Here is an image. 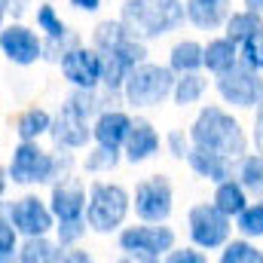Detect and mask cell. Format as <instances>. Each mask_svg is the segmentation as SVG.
I'll return each mask as SVG.
<instances>
[{"mask_svg":"<svg viewBox=\"0 0 263 263\" xmlns=\"http://www.w3.org/2000/svg\"><path fill=\"white\" fill-rule=\"evenodd\" d=\"M190 138L196 147L214 150L227 159H242L245 147H248V138L239 126V120H233V114H227L223 107H214V104L199 110V117L190 126Z\"/></svg>","mask_w":263,"mask_h":263,"instance_id":"obj_1","label":"cell"},{"mask_svg":"<svg viewBox=\"0 0 263 263\" xmlns=\"http://www.w3.org/2000/svg\"><path fill=\"white\" fill-rule=\"evenodd\" d=\"M187 18V3L181 0H126L123 22L141 40H156L172 34Z\"/></svg>","mask_w":263,"mask_h":263,"instance_id":"obj_2","label":"cell"},{"mask_svg":"<svg viewBox=\"0 0 263 263\" xmlns=\"http://www.w3.org/2000/svg\"><path fill=\"white\" fill-rule=\"evenodd\" d=\"M67 165H70V156H52V153L40 150L37 141H22L12 150L6 172L15 184H49L59 175H65Z\"/></svg>","mask_w":263,"mask_h":263,"instance_id":"obj_3","label":"cell"},{"mask_svg":"<svg viewBox=\"0 0 263 263\" xmlns=\"http://www.w3.org/2000/svg\"><path fill=\"white\" fill-rule=\"evenodd\" d=\"M129 208H132V196L126 187L107 184V181H95L89 187V205H86L89 230H95V233L120 230L126 214H129Z\"/></svg>","mask_w":263,"mask_h":263,"instance_id":"obj_4","label":"cell"},{"mask_svg":"<svg viewBox=\"0 0 263 263\" xmlns=\"http://www.w3.org/2000/svg\"><path fill=\"white\" fill-rule=\"evenodd\" d=\"M175 70L165 65H150L141 62L129 73L126 86H123V98L132 107H156L162 104L172 92H175Z\"/></svg>","mask_w":263,"mask_h":263,"instance_id":"obj_5","label":"cell"},{"mask_svg":"<svg viewBox=\"0 0 263 263\" xmlns=\"http://www.w3.org/2000/svg\"><path fill=\"white\" fill-rule=\"evenodd\" d=\"M120 248L135 260H159L175 248V233L168 227L141 220L138 227H126L120 233Z\"/></svg>","mask_w":263,"mask_h":263,"instance_id":"obj_6","label":"cell"},{"mask_svg":"<svg viewBox=\"0 0 263 263\" xmlns=\"http://www.w3.org/2000/svg\"><path fill=\"white\" fill-rule=\"evenodd\" d=\"M230 214H223L214 202H202L193 205L187 214V227H190V239L196 242V248L214 251L223 248L230 242Z\"/></svg>","mask_w":263,"mask_h":263,"instance_id":"obj_7","label":"cell"},{"mask_svg":"<svg viewBox=\"0 0 263 263\" xmlns=\"http://www.w3.org/2000/svg\"><path fill=\"white\" fill-rule=\"evenodd\" d=\"M217 92L227 104L233 107H257V101L263 98V80L260 70H254L251 65H236L233 70L217 77Z\"/></svg>","mask_w":263,"mask_h":263,"instance_id":"obj_8","label":"cell"},{"mask_svg":"<svg viewBox=\"0 0 263 263\" xmlns=\"http://www.w3.org/2000/svg\"><path fill=\"white\" fill-rule=\"evenodd\" d=\"M59 62H62L65 80H70L73 89H98L104 83V52L101 49H83L77 43Z\"/></svg>","mask_w":263,"mask_h":263,"instance_id":"obj_9","label":"cell"},{"mask_svg":"<svg viewBox=\"0 0 263 263\" xmlns=\"http://www.w3.org/2000/svg\"><path fill=\"white\" fill-rule=\"evenodd\" d=\"M172 184L165 175H153V178H144L138 187H135V214L141 220H150V223H162L168 220L172 214Z\"/></svg>","mask_w":263,"mask_h":263,"instance_id":"obj_10","label":"cell"},{"mask_svg":"<svg viewBox=\"0 0 263 263\" xmlns=\"http://www.w3.org/2000/svg\"><path fill=\"white\" fill-rule=\"evenodd\" d=\"M144 59H147V46H144L141 37H129L123 46L104 52V83H101V86H104L107 92H123L129 73L141 65Z\"/></svg>","mask_w":263,"mask_h":263,"instance_id":"obj_11","label":"cell"},{"mask_svg":"<svg viewBox=\"0 0 263 263\" xmlns=\"http://www.w3.org/2000/svg\"><path fill=\"white\" fill-rule=\"evenodd\" d=\"M3 214L15 223V230L22 236H49V230L55 223L52 205H46L43 199H37V196L15 199L12 205L3 208Z\"/></svg>","mask_w":263,"mask_h":263,"instance_id":"obj_12","label":"cell"},{"mask_svg":"<svg viewBox=\"0 0 263 263\" xmlns=\"http://www.w3.org/2000/svg\"><path fill=\"white\" fill-rule=\"evenodd\" d=\"M0 49H3V55L12 65H22V67H28V65H34L37 59H43V40L31 28H25L18 22L6 25L0 31Z\"/></svg>","mask_w":263,"mask_h":263,"instance_id":"obj_13","label":"cell"},{"mask_svg":"<svg viewBox=\"0 0 263 263\" xmlns=\"http://www.w3.org/2000/svg\"><path fill=\"white\" fill-rule=\"evenodd\" d=\"M52 141H55V147H65V150H80V147H86L89 144V138H92V126H89V117H83V114H77L70 104H62V110L52 117Z\"/></svg>","mask_w":263,"mask_h":263,"instance_id":"obj_14","label":"cell"},{"mask_svg":"<svg viewBox=\"0 0 263 263\" xmlns=\"http://www.w3.org/2000/svg\"><path fill=\"white\" fill-rule=\"evenodd\" d=\"M49 205H52V214H55L59 223H65V220H86L89 196H86V190H83V184H80L77 178H67L65 175L62 184L52 187Z\"/></svg>","mask_w":263,"mask_h":263,"instance_id":"obj_15","label":"cell"},{"mask_svg":"<svg viewBox=\"0 0 263 263\" xmlns=\"http://www.w3.org/2000/svg\"><path fill=\"white\" fill-rule=\"evenodd\" d=\"M132 123H135V120H132L126 110L104 107V110L95 117V123H92V138H95V144L123 150V144H126V138H129Z\"/></svg>","mask_w":263,"mask_h":263,"instance_id":"obj_16","label":"cell"},{"mask_svg":"<svg viewBox=\"0 0 263 263\" xmlns=\"http://www.w3.org/2000/svg\"><path fill=\"white\" fill-rule=\"evenodd\" d=\"M159 144L162 141H159V132L153 129V123L135 120L129 129V138L123 144V153H126L129 162H147V159H153L159 153Z\"/></svg>","mask_w":263,"mask_h":263,"instance_id":"obj_17","label":"cell"},{"mask_svg":"<svg viewBox=\"0 0 263 263\" xmlns=\"http://www.w3.org/2000/svg\"><path fill=\"white\" fill-rule=\"evenodd\" d=\"M187 162H190V168L196 172L199 178H205V181H211V184H220V181L233 178L227 156H220V153H214V150H205V147H196V144H193V150L187 153Z\"/></svg>","mask_w":263,"mask_h":263,"instance_id":"obj_18","label":"cell"},{"mask_svg":"<svg viewBox=\"0 0 263 263\" xmlns=\"http://www.w3.org/2000/svg\"><path fill=\"white\" fill-rule=\"evenodd\" d=\"M230 18V0H187V22L202 31H214L227 25Z\"/></svg>","mask_w":263,"mask_h":263,"instance_id":"obj_19","label":"cell"},{"mask_svg":"<svg viewBox=\"0 0 263 263\" xmlns=\"http://www.w3.org/2000/svg\"><path fill=\"white\" fill-rule=\"evenodd\" d=\"M242 62V46L233 40V37H217V40H208V46H205V67L211 70V73H227V70H233V67Z\"/></svg>","mask_w":263,"mask_h":263,"instance_id":"obj_20","label":"cell"},{"mask_svg":"<svg viewBox=\"0 0 263 263\" xmlns=\"http://www.w3.org/2000/svg\"><path fill=\"white\" fill-rule=\"evenodd\" d=\"M248 190L242 187V181L239 178H227V181H220L217 187H214V205L223 211V214H230V217H236L245 205H248Z\"/></svg>","mask_w":263,"mask_h":263,"instance_id":"obj_21","label":"cell"},{"mask_svg":"<svg viewBox=\"0 0 263 263\" xmlns=\"http://www.w3.org/2000/svg\"><path fill=\"white\" fill-rule=\"evenodd\" d=\"M168 67L175 73H193L199 67H205V46H199L196 40L175 43L172 52H168Z\"/></svg>","mask_w":263,"mask_h":263,"instance_id":"obj_22","label":"cell"},{"mask_svg":"<svg viewBox=\"0 0 263 263\" xmlns=\"http://www.w3.org/2000/svg\"><path fill=\"white\" fill-rule=\"evenodd\" d=\"M65 257V245H52L46 236H25V245L18 248V260L22 263H49Z\"/></svg>","mask_w":263,"mask_h":263,"instance_id":"obj_23","label":"cell"},{"mask_svg":"<svg viewBox=\"0 0 263 263\" xmlns=\"http://www.w3.org/2000/svg\"><path fill=\"white\" fill-rule=\"evenodd\" d=\"M52 129V117L43 107H28L25 114H18L15 120V135L18 141H37L40 135H49Z\"/></svg>","mask_w":263,"mask_h":263,"instance_id":"obj_24","label":"cell"},{"mask_svg":"<svg viewBox=\"0 0 263 263\" xmlns=\"http://www.w3.org/2000/svg\"><path fill=\"white\" fill-rule=\"evenodd\" d=\"M223 28H227V37H233V40L242 46L251 34H257V31L263 28V15L245 6L242 12H230V18H227Z\"/></svg>","mask_w":263,"mask_h":263,"instance_id":"obj_25","label":"cell"},{"mask_svg":"<svg viewBox=\"0 0 263 263\" xmlns=\"http://www.w3.org/2000/svg\"><path fill=\"white\" fill-rule=\"evenodd\" d=\"M236 178L242 181V187H245L251 196H263V150L260 153H245V156L239 159Z\"/></svg>","mask_w":263,"mask_h":263,"instance_id":"obj_26","label":"cell"},{"mask_svg":"<svg viewBox=\"0 0 263 263\" xmlns=\"http://www.w3.org/2000/svg\"><path fill=\"white\" fill-rule=\"evenodd\" d=\"M205 89H208V80L199 77V70H193V73H178L172 98H175L178 107H190V104H196L199 98L205 95Z\"/></svg>","mask_w":263,"mask_h":263,"instance_id":"obj_27","label":"cell"},{"mask_svg":"<svg viewBox=\"0 0 263 263\" xmlns=\"http://www.w3.org/2000/svg\"><path fill=\"white\" fill-rule=\"evenodd\" d=\"M129 37H135V34L129 31L126 22H101V25L92 31V43H95V49H101V52H110V49L123 46Z\"/></svg>","mask_w":263,"mask_h":263,"instance_id":"obj_28","label":"cell"},{"mask_svg":"<svg viewBox=\"0 0 263 263\" xmlns=\"http://www.w3.org/2000/svg\"><path fill=\"white\" fill-rule=\"evenodd\" d=\"M236 230L245 239H260L263 236V202H248L236 214Z\"/></svg>","mask_w":263,"mask_h":263,"instance_id":"obj_29","label":"cell"},{"mask_svg":"<svg viewBox=\"0 0 263 263\" xmlns=\"http://www.w3.org/2000/svg\"><path fill=\"white\" fill-rule=\"evenodd\" d=\"M220 260L223 263H263V251L257 245L239 239V242H227V245H223Z\"/></svg>","mask_w":263,"mask_h":263,"instance_id":"obj_30","label":"cell"},{"mask_svg":"<svg viewBox=\"0 0 263 263\" xmlns=\"http://www.w3.org/2000/svg\"><path fill=\"white\" fill-rule=\"evenodd\" d=\"M37 28H40L49 40H65L67 37V25L59 18V12H55L49 3H43V6L37 9Z\"/></svg>","mask_w":263,"mask_h":263,"instance_id":"obj_31","label":"cell"},{"mask_svg":"<svg viewBox=\"0 0 263 263\" xmlns=\"http://www.w3.org/2000/svg\"><path fill=\"white\" fill-rule=\"evenodd\" d=\"M117 162H120V150L98 144V147L86 156V172H110V168H117Z\"/></svg>","mask_w":263,"mask_h":263,"instance_id":"obj_32","label":"cell"},{"mask_svg":"<svg viewBox=\"0 0 263 263\" xmlns=\"http://www.w3.org/2000/svg\"><path fill=\"white\" fill-rule=\"evenodd\" d=\"M15 236H18L15 223L3 214V217H0V260L3 263H9L12 257H18V242H15Z\"/></svg>","mask_w":263,"mask_h":263,"instance_id":"obj_33","label":"cell"},{"mask_svg":"<svg viewBox=\"0 0 263 263\" xmlns=\"http://www.w3.org/2000/svg\"><path fill=\"white\" fill-rule=\"evenodd\" d=\"M242 62L251 65L254 70H263V28L242 43Z\"/></svg>","mask_w":263,"mask_h":263,"instance_id":"obj_34","label":"cell"},{"mask_svg":"<svg viewBox=\"0 0 263 263\" xmlns=\"http://www.w3.org/2000/svg\"><path fill=\"white\" fill-rule=\"evenodd\" d=\"M86 227H89V220H65V223H59L55 230H59V242L70 248V245H77L83 236H86Z\"/></svg>","mask_w":263,"mask_h":263,"instance_id":"obj_35","label":"cell"},{"mask_svg":"<svg viewBox=\"0 0 263 263\" xmlns=\"http://www.w3.org/2000/svg\"><path fill=\"white\" fill-rule=\"evenodd\" d=\"M190 144H193V138H190V135H184V132H172V135H168L172 156H178V159H187V153L193 150Z\"/></svg>","mask_w":263,"mask_h":263,"instance_id":"obj_36","label":"cell"},{"mask_svg":"<svg viewBox=\"0 0 263 263\" xmlns=\"http://www.w3.org/2000/svg\"><path fill=\"white\" fill-rule=\"evenodd\" d=\"M165 260H172V263H202L205 257H202L199 251H193V248H181V251L172 248V251L165 254Z\"/></svg>","mask_w":263,"mask_h":263,"instance_id":"obj_37","label":"cell"},{"mask_svg":"<svg viewBox=\"0 0 263 263\" xmlns=\"http://www.w3.org/2000/svg\"><path fill=\"white\" fill-rule=\"evenodd\" d=\"M254 144L263 150V98L257 101V117H254Z\"/></svg>","mask_w":263,"mask_h":263,"instance_id":"obj_38","label":"cell"},{"mask_svg":"<svg viewBox=\"0 0 263 263\" xmlns=\"http://www.w3.org/2000/svg\"><path fill=\"white\" fill-rule=\"evenodd\" d=\"M62 260H80V263H89L92 257L86 254V251H77V248H65V257Z\"/></svg>","mask_w":263,"mask_h":263,"instance_id":"obj_39","label":"cell"},{"mask_svg":"<svg viewBox=\"0 0 263 263\" xmlns=\"http://www.w3.org/2000/svg\"><path fill=\"white\" fill-rule=\"evenodd\" d=\"M77 9H83V12H95L98 6H101V0H70Z\"/></svg>","mask_w":263,"mask_h":263,"instance_id":"obj_40","label":"cell"},{"mask_svg":"<svg viewBox=\"0 0 263 263\" xmlns=\"http://www.w3.org/2000/svg\"><path fill=\"white\" fill-rule=\"evenodd\" d=\"M25 9V0H3V12H22Z\"/></svg>","mask_w":263,"mask_h":263,"instance_id":"obj_41","label":"cell"},{"mask_svg":"<svg viewBox=\"0 0 263 263\" xmlns=\"http://www.w3.org/2000/svg\"><path fill=\"white\" fill-rule=\"evenodd\" d=\"M245 6H248V9H254V12H260V15H263V0H245Z\"/></svg>","mask_w":263,"mask_h":263,"instance_id":"obj_42","label":"cell"}]
</instances>
